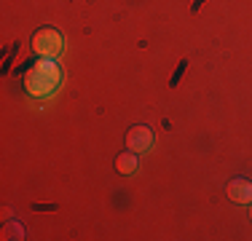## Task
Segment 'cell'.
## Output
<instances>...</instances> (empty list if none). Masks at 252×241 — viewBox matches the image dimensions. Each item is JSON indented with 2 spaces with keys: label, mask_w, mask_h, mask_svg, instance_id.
<instances>
[{
  "label": "cell",
  "mask_w": 252,
  "mask_h": 241,
  "mask_svg": "<svg viewBox=\"0 0 252 241\" xmlns=\"http://www.w3.org/2000/svg\"><path fill=\"white\" fill-rule=\"evenodd\" d=\"M62 83V70L54 59H38V64H32L30 72L25 75V89L30 96H38V99H46L59 89Z\"/></svg>",
  "instance_id": "obj_1"
},
{
  "label": "cell",
  "mask_w": 252,
  "mask_h": 241,
  "mask_svg": "<svg viewBox=\"0 0 252 241\" xmlns=\"http://www.w3.org/2000/svg\"><path fill=\"white\" fill-rule=\"evenodd\" d=\"M32 51L43 59H57L59 54L64 51V38L59 30L54 27H40L38 32L32 35Z\"/></svg>",
  "instance_id": "obj_2"
},
{
  "label": "cell",
  "mask_w": 252,
  "mask_h": 241,
  "mask_svg": "<svg viewBox=\"0 0 252 241\" xmlns=\"http://www.w3.org/2000/svg\"><path fill=\"white\" fill-rule=\"evenodd\" d=\"M153 148V131L151 126H131L126 131V150H134V153H145Z\"/></svg>",
  "instance_id": "obj_3"
},
{
  "label": "cell",
  "mask_w": 252,
  "mask_h": 241,
  "mask_svg": "<svg viewBox=\"0 0 252 241\" xmlns=\"http://www.w3.org/2000/svg\"><path fill=\"white\" fill-rule=\"evenodd\" d=\"M225 193L233 204H252V182L247 177H233L228 182Z\"/></svg>",
  "instance_id": "obj_4"
},
{
  "label": "cell",
  "mask_w": 252,
  "mask_h": 241,
  "mask_svg": "<svg viewBox=\"0 0 252 241\" xmlns=\"http://www.w3.org/2000/svg\"><path fill=\"white\" fill-rule=\"evenodd\" d=\"M137 166H140V153H134V150H124V153L116 158V172L124 174V177L134 174Z\"/></svg>",
  "instance_id": "obj_5"
},
{
  "label": "cell",
  "mask_w": 252,
  "mask_h": 241,
  "mask_svg": "<svg viewBox=\"0 0 252 241\" xmlns=\"http://www.w3.org/2000/svg\"><path fill=\"white\" fill-rule=\"evenodd\" d=\"M250 207H252V204H250ZM250 217H252V209H250Z\"/></svg>",
  "instance_id": "obj_6"
}]
</instances>
